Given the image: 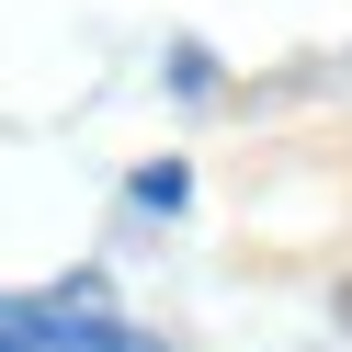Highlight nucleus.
<instances>
[{"label": "nucleus", "instance_id": "nucleus-1", "mask_svg": "<svg viewBox=\"0 0 352 352\" xmlns=\"http://www.w3.org/2000/svg\"><path fill=\"white\" fill-rule=\"evenodd\" d=\"M0 352H170V341L80 284H46V296H0Z\"/></svg>", "mask_w": 352, "mask_h": 352}]
</instances>
